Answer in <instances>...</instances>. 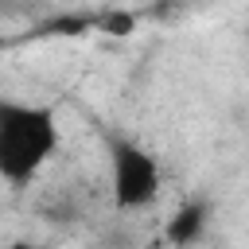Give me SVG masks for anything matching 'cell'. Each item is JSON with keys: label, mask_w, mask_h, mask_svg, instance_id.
<instances>
[{"label": "cell", "mask_w": 249, "mask_h": 249, "mask_svg": "<svg viewBox=\"0 0 249 249\" xmlns=\"http://www.w3.org/2000/svg\"><path fill=\"white\" fill-rule=\"evenodd\" d=\"M58 148V121L47 105L0 101V179L31 183Z\"/></svg>", "instance_id": "6da1fadb"}, {"label": "cell", "mask_w": 249, "mask_h": 249, "mask_svg": "<svg viewBox=\"0 0 249 249\" xmlns=\"http://www.w3.org/2000/svg\"><path fill=\"white\" fill-rule=\"evenodd\" d=\"M109 191L117 210H144L160 191V163L148 148L132 140L109 144Z\"/></svg>", "instance_id": "7a4b0ae2"}, {"label": "cell", "mask_w": 249, "mask_h": 249, "mask_svg": "<svg viewBox=\"0 0 249 249\" xmlns=\"http://www.w3.org/2000/svg\"><path fill=\"white\" fill-rule=\"evenodd\" d=\"M97 27L109 31V35H132L136 31V16L132 12H109V16L97 19Z\"/></svg>", "instance_id": "277c9868"}, {"label": "cell", "mask_w": 249, "mask_h": 249, "mask_svg": "<svg viewBox=\"0 0 249 249\" xmlns=\"http://www.w3.org/2000/svg\"><path fill=\"white\" fill-rule=\"evenodd\" d=\"M206 222H210V206H206V202H198V198H187V202H183V206L167 218L163 237H167V245L187 249V245H195V241L202 237Z\"/></svg>", "instance_id": "3957f363"}]
</instances>
